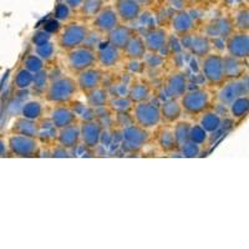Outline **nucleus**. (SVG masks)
<instances>
[{
  "instance_id": "f257e3e1",
  "label": "nucleus",
  "mask_w": 249,
  "mask_h": 249,
  "mask_svg": "<svg viewBox=\"0 0 249 249\" xmlns=\"http://www.w3.org/2000/svg\"><path fill=\"white\" fill-rule=\"evenodd\" d=\"M77 93H79V88L75 76L70 74H62L55 79H50L43 97L48 104L60 105V104H71L76 99Z\"/></svg>"
},
{
  "instance_id": "f03ea898",
  "label": "nucleus",
  "mask_w": 249,
  "mask_h": 249,
  "mask_svg": "<svg viewBox=\"0 0 249 249\" xmlns=\"http://www.w3.org/2000/svg\"><path fill=\"white\" fill-rule=\"evenodd\" d=\"M183 115L188 117H199L204 111L213 107L214 97L208 88H198L193 90H187L179 97Z\"/></svg>"
},
{
  "instance_id": "7ed1b4c3",
  "label": "nucleus",
  "mask_w": 249,
  "mask_h": 249,
  "mask_svg": "<svg viewBox=\"0 0 249 249\" xmlns=\"http://www.w3.org/2000/svg\"><path fill=\"white\" fill-rule=\"evenodd\" d=\"M95 65H97L96 50L88 44L64 51V66L72 76Z\"/></svg>"
},
{
  "instance_id": "20e7f679",
  "label": "nucleus",
  "mask_w": 249,
  "mask_h": 249,
  "mask_svg": "<svg viewBox=\"0 0 249 249\" xmlns=\"http://www.w3.org/2000/svg\"><path fill=\"white\" fill-rule=\"evenodd\" d=\"M89 35H90V28L85 23L71 20L60 29L56 34L55 44L60 50L68 51L82 44H86Z\"/></svg>"
},
{
  "instance_id": "39448f33",
  "label": "nucleus",
  "mask_w": 249,
  "mask_h": 249,
  "mask_svg": "<svg viewBox=\"0 0 249 249\" xmlns=\"http://www.w3.org/2000/svg\"><path fill=\"white\" fill-rule=\"evenodd\" d=\"M201 72L207 86L211 90H217L226 82L223 71V54L211 51L201 59Z\"/></svg>"
},
{
  "instance_id": "423d86ee",
  "label": "nucleus",
  "mask_w": 249,
  "mask_h": 249,
  "mask_svg": "<svg viewBox=\"0 0 249 249\" xmlns=\"http://www.w3.org/2000/svg\"><path fill=\"white\" fill-rule=\"evenodd\" d=\"M131 115L133 122L146 130H153L162 124L160 105L153 100L133 104Z\"/></svg>"
},
{
  "instance_id": "0eeeda50",
  "label": "nucleus",
  "mask_w": 249,
  "mask_h": 249,
  "mask_svg": "<svg viewBox=\"0 0 249 249\" xmlns=\"http://www.w3.org/2000/svg\"><path fill=\"white\" fill-rule=\"evenodd\" d=\"M150 130L132 124L121 130V147L126 153H139L151 141Z\"/></svg>"
},
{
  "instance_id": "6e6552de",
  "label": "nucleus",
  "mask_w": 249,
  "mask_h": 249,
  "mask_svg": "<svg viewBox=\"0 0 249 249\" xmlns=\"http://www.w3.org/2000/svg\"><path fill=\"white\" fill-rule=\"evenodd\" d=\"M9 153L19 159H37L41 156V142L34 137L12 133L8 139Z\"/></svg>"
},
{
  "instance_id": "1a4fd4ad",
  "label": "nucleus",
  "mask_w": 249,
  "mask_h": 249,
  "mask_svg": "<svg viewBox=\"0 0 249 249\" xmlns=\"http://www.w3.org/2000/svg\"><path fill=\"white\" fill-rule=\"evenodd\" d=\"M248 74H247L241 79L228 80L224 82L221 88L217 89V95L214 100L221 102L222 105L230 106L235 99L248 95Z\"/></svg>"
},
{
  "instance_id": "9d476101",
  "label": "nucleus",
  "mask_w": 249,
  "mask_h": 249,
  "mask_svg": "<svg viewBox=\"0 0 249 249\" xmlns=\"http://www.w3.org/2000/svg\"><path fill=\"white\" fill-rule=\"evenodd\" d=\"M79 127L81 143L91 151L99 147L104 135V124L97 117H93V119L81 120L79 122Z\"/></svg>"
},
{
  "instance_id": "9b49d317",
  "label": "nucleus",
  "mask_w": 249,
  "mask_h": 249,
  "mask_svg": "<svg viewBox=\"0 0 249 249\" xmlns=\"http://www.w3.org/2000/svg\"><path fill=\"white\" fill-rule=\"evenodd\" d=\"M79 92L84 93V96L88 95L91 91L96 90V89L104 86L105 81V70H102L100 66L95 65L86 70L81 71L80 74L75 76Z\"/></svg>"
},
{
  "instance_id": "f8f14e48",
  "label": "nucleus",
  "mask_w": 249,
  "mask_h": 249,
  "mask_svg": "<svg viewBox=\"0 0 249 249\" xmlns=\"http://www.w3.org/2000/svg\"><path fill=\"white\" fill-rule=\"evenodd\" d=\"M226 54L237 59H249V31L234 30L224 40Z\"/></svg>"
},
{
  "instance_id": "ddd939ff",
  "label": "nucleus",
  "mask_w": 249,
  "mask_h": 249,
  "mask_svg": "<svg viewBox=\"0 0 249 249\" xmlns=\"http://www.w3.org/2000/svg\"><path fill=\"white\" fill-rule=\"evenodd\" d=\"M120 24V19L117 17L113 6H104L92 19L90 20V26L96 34L105 37L112 29L116 28Z\"/></svg>"
},
{
  "instance_id": "4468645a",
  "label": "nucleus",
  "mask_w": 249,
  "mask_h": 249,
  "mask_svg": "<svg viewBox=\"0 0 249 249\" xmlns=\"http://www.w3.org/2000/svg\"><path fill=\"white\" fill-rule=\"evenodd\" d=\"M142 36L148 54H160L168 45L170 33L164 26H152L144 31Z\"/></svg>"
},
{
  "instance_id": "2eb2a0df",
  "label": "nucleus",
  "mask_w": 249,
  "mask_h": 249,
  "mask_svg": "<svg viewBox=\"0 0 249 249\" xmlns=\"http://www.w3.org/2000/svg\"><path fill=\"white\" fill-rule=\"evenodd\" d=\"M182 40V46L190 51L193 56H197L202 59L207 54L213 51V45L211 39L207 35L199 34V33H192L190 35H186L183 37H179Z\"/></svg>"
},
{
  "instance_id": "dca6fc26",
  "label": "nucleus",
  "mask_w": 249,
  "mask_h": 249,
  "mask_svg": "<svg viewBox=\"0 0 249 249\" xmlns=\"http://www.w3.org/2000/svg\"><path fill=\"white\" fill-rule=\"evenodd\" d=\"M95 50H96L97 66H100L102 70L107 71L115 69L122 60L121 50L111 45L106 40L100 43V45H97Z\"/></svg>"
},
{
  "instance_id": "f3484780",
  "label": "nucleus",
  "mask_w": 249,
  "mask_h": 249,
  "mask_svg": "<svg viewBox=\"0 0 249 249\" xmlns=\"http://www.w3.org/2000/svg\"><path fill=\"white\" fill-rule=\"evenodd\" d=\"M49 120L54 124L56 130L59 128L68 127L71 124H79L80 119L76 115L70 104H60V105H53L50 112H49Z\"/></svg>"
},
{
  "instance_id": "a211bd4d",
  "label": "nucleus",
  "mask_w": 249,
  "mask_h": 249,
  "mask_svg": "<svg viewBox=\"0 0 249 249\" xmlns=\"http://www.w3.org/2000/svg\"><path fill=\"white\" fill-rule=\"evenodd\" d=\"M163 90L171 99H179L188 90L186 74L181 70L170 71L163 79Z\"/></svg>"
},
{
  "instance_id": "6ab92c4d",
  "label": "nucleus",
  "mask_w": 249,
  "mask_h": 249,
  "mask_svg": "<svg viewBox=\"0 0 249 249\" xmlns=\"http://www.w3.org/2000/svg\"><path fill=\"white\" fill-rule=\"evenodd\" d=\"M113 9L119 17L120 23L127 24V25L136 23L142 17V12H143V6L136 3L135 0H116Z\"/></svg>"
},
{
  "instance_id": "aec40b11",
  "label": "nucleus",
  "mask_w": 249,
  "mask_h": 249,
  "mask_svg": "<svg viewBox=\"0 0 249 249\" xmlns=\"http://www.w3.org/2000/svg\"><path fill=\"white\" fill-rule=\"evenodd\" d=\"M196 25L197 24H196L192 15L184 9L176 10L175 14L171 18V28H172V31L176 34V36L178 37H183L186 35L195 33Z\"/></svg>"
},
{
  "instance_id": "412c9836",
  "label": "nucleus",
  "mask_w": 249,
  "mask_h": 249,
  "mask_svg": "<svg viewBox=\"0 0 249 249\" xmlns=\"http://www.w3.org/2000/svg\"><path fill=\"white\" fill-rule=\"evenodd\" d=\"M122 59L127 61H143L147 56V49L144 45L143 36L139 31H135V34L131 36L128 43L121 50Z\"/></svg>"
},
{
  "instance_id": "4be33fe9",
  "label": "nucleus",
  "mask_w": 249,
  "mask_h": 249,
  "mask_svg": "<svg viewBox=\"0 0 249 249\" xmlns=\"http://www.w3.org/2000/svg\"><path fill=\"white\" fill-rule=\"evenodd\" d=\"M156 130L155 141L157 147L164 153L178 152V146L176 143L175 136H173L172 124H159Z\"/></svg>"
},
{
  "instance_id": "5701e85b",
  "label": "nucleus",
  "mask_w": 249,
  "mask_h": 249,
  "mask_svg": "<svg viewBox=\"0 0 249 249\" xmlns=\"http://www.w3.org/2000/svg\"><path fill=\"white\" fill-rule=\"evenodd\" d=\"M153 95H155V90H153V86L150 81H147L146 79H142V77H137L136 80H133L132 84L130 85L127 91V95L126 96L133 102V104H137V102H143L148 101V100H152Z\"/></svg>"
},
{
  "instance_id": "b1692460",
  "label": "nucleus",
  "mask_w": 249,
  "mask_h": 249,
  "mask_svg": "<svg viewBox=\"0 0 249 249\" xmlns=\"http://www.w3.org/2000/svg\"><path fill=\"white\" fill-rule=\"evenodd\" d=\"M223 71L226 81L241 79L248 74V60L223 55Z\"/></svg>"
},
{
  "instance_id": "393cba45",
  "label": "nucleus",
  "mask_w": 249,
  "mask_h": 249,
  "mask_svg": "<svg viewBox=\"0 0 249 249\" xmlns=\"http://www.w3.org/2000/svg\"><path fill=\"white\" fill-rule=\"evenodd\" d=\"M55 142H57L59 144L68 148L69 151H72L76 147H79V144L81 143L79 124H71V126H68V127L64 128H59L56 131Z\"/></svg>"
},
{
  "instance_id": "a878e982",
  "label": "nucleus",
  "mask_w": 249,
  "mask_h": 249,
  "mask_svg": "<svg viewBox=\"0 0 249 249\" xmlns=\"http://www.w3.org/2000/svg\"><path fill=\"white\" fill-rule=\"evenodd\" d=\"M160 112H161L162 124H173L183 116L179 99H171V97L160 104Z\"/></svg>"
},
{
  "instance_id": "bb28decb",
  "label": "nucleus",
  "mask_w": 249,
  "mask_h": 249,
  "mask_svg": "<svg viewBox=\"0 0 249 249\" xmlns=\"http://www.w3.org/2000/svg\"><path fill=\"white\" fill-rule=\"evenodd\" d=\"M40 127H41L40 121L26 119V117L24 116H19L14 120V122H13L12 127H10V133L39 139Z\"/></svg>"
},
{
  "instance_id": "cd10ccee",
  "label": "nucleus",
  "mask_w": 249,
  "mask_h": 249,
  "mask_svg": "<svg viewBox=\"0 0 249 249\" xmlns=\"http://www.w3.org/2000/svg\"><path fill=\"white\" fill-rule=\"evenodd\" d=\"M135 28L127 25V24H122L120 23L119 25L115 29L108 33L105 36L106 41L113 45L115 48H117L119 50H122V49L126 46V44L128 43V40L131 39L133 34H135Z\"/></svg>"
},
{
  "instance_id": "c85d7f7f",
  "label": "nucleus",
  "mask_w": 249,
  "mask_h": 249,
  "mask_svg": "<svg viewBox=\"0 0 249 249\" xmlns=\"http://www.w3.org/2000/svg\"><path fill=\"white\" fill-rule=\"evenodd\" d=\"M198 124L206 131L207 133H215L221 130L223 126V119L218 112L210 108V110L204 111L199 116Z\"/></svg>"
},
{
  "instance_id": "c756f323",
  "label": "nucleus",
  "mask_w": 249,
  "mask_h": 249,
  "mask_svg": "<svg viewBox=\"0 0 249 249\" xmlns=\"http://www.w3.org/2000/svg\"><path fill=\"white\" fill-rule=\"evenodd\" d=\"M85 99L86 105L90 106L93 110H96V108H104L107 106L110 95H108V91L104 86H101V88L96 89V90L91 91L88 95H85Z\"/></svg>"
},
{
  "instance_id": "7c9ffc66",
  "label": "nucleus",
  "mask_w": 249,
  "mask_h": 249,
  "mask_svg": "<svg viewBox=\"0 0 249 249\" xmlns=\"http://www.w3.org/2000/svg\"><path fill=\"white\" fill-rule=\"evenodd\" d=\"M228 107H230V115L233 121H242L248 116L249 96L244 95V96L238 97Z\"/></svg>"
},
{
  "instance_id": "2f4dec72",
  "label": "nucleus",
  "mask_w": 249,
  "mask_h": 249,
  "mask_svg": "<svg viewBox=\"0 0 249 249\" xmlns=\"http://www.w3.org/2000/svg\"><path fill=\"white\" fill-rule=\"evenodd\" d=\"M45 115V108L44 105L37 100H29L25 101L21 106V116L26 117V119L36 120L40 121Z\"/></svg>"
},
{
  "instance_id": "473e14b6",
  "label": "nucleus",
  "mask_w": 249,
  "mask_h": 249,
  "mask_svg": "<svg viewBox=\"0 0 249 249\" xmlns=\"http://www.w3.org/2000/svg\"><path fill=\"white\" fill-rule=\"evenodd\" d=\"M104 6H105V0H82L77 13L82 20H91Z\"/></svg>"
},
{
  "instance_id": "72a5a7b5",
  "label": "nucleus",
  "mask_w": 249,
  "mask_h": 249,
  "mask_svg": "<svg viewBox=\"0 0 249 249\" xmlns=\"http://www.w3.org/2000/svg\"><path fill=\"white\" fill-rule=\"evenodd\" d=\"M231 19L234 30L249 31V9L247 5H242L241 8L237 9Z\"/></svg>"
},
{
  "instance_id": "f704fd0d",
  "label": "nucleus",
  "mask_w": 249,
  "mask_h": 249,
  "mask_svg": "<svg viewBox=\"0 0 249 249\" xmlns=\"http://www.w3.org/2000/svg\"><path fill=\"white\" fill-rule=\"evenodd\" d=\"M49 81H50V77H49V71L45 69L35 72L34 76H33V84H31L30 89H33V91L35 92V95L37 96H43L44 92H45L46 88L49 85Z\"/></svg>"
},
{
  "instance_id": "c9c22d12",
  "label": "nucleus",
  "mask_w": 249,
  "mask_h": 249,
  "mask_svg": "<svg viewBox=\"0 0 249 249\" xmlns=\"http://www.w3.org/2000/svg\"><path fill=\"white\" fill-rule=\"evenodd\" d=\"M191 122L186 121V120H178L177 122L172 124L173 130V136H175L176 143L177 146H181L186 141H188V135H190V128H191Z\"/></svg>"
},
{
  "instance_id": "e433bc0d",
  "label": "nucleus",
  "mask_w": 249,
  "mask_h": 249,
  "mask_svg": "<svg viewBox=\"0 0 249 249\" xmlns=\"http://www.w3.org/2000/svg\"><path fill=\"white\" fill-rule=\"evenodd\" d=\"M133 102L127 96H115L108 99L107 107L112 113L115 112H131Z\"/></svg>"
},
{
  "instance_id": "4c0bfd02",
  "label": "nucleus",
  "mask_w": 249,
  "mask_h": 249,
  "mask_svg": "<svg viewBox=\"0 0 249 249\" xmlns=\"http://www.w3.org/2000/svg\"><path fill=\"white\" fill-rule=\"evenodd\" d=\"M56 44H55V41H49V43L46 44H43V45H39V46H33V53H35V54L37 55V56L40 57V59L43 60L45 64H48V62L53 61L55 57V55H56Z\"/></svg>"
},
{
  "instance_id": "58836bf2",
  "label": "nucleus",
  "mask_w": 249,
  "mask_h": 249,
  "mask_svg": "<svg viewBox=\"0 0 249 249\" xmlns=\"http://www.w3.org/2000/svg\"><path fill=\"white\" fill-rule=\"evenodd\" d=\"M33 76H34L33 72H30V71L21 66L14 75V81H13L14 88L17 90H28V89H30L31 84H33Z\"/></svg>"
},
{
  "instance_id": "ea45409f",
  "label": "nucleus",
  "mask_w": 249,
  "mask_h": 249,
  "mask_svg": "<svg viewBox=\"0 0 249 249\" xmlns=\"http://www.w3.org/2000/svg\"><path fill=\"white\" fill-rule=\"evenodd\" d=\"M21 66L26 70H29L30 72L35 74L37 71L43 70V69L46 68V64L40 59L35 53H28L25 56L23 57V61H21Z\"/></svg>"
},
{
  "instance_id": "a19ab883",
  "label": "nucleus",
  "mask_w": 249,
  "mask_h": 249,
  "mask_svg": "<svg viewBox=\"0 0 249 249\" xmlns=\"http://www.w3.org/2000/svg\"><path fill=\"white\" fill-rule=\"evenodd\" d=\"M208 137H210V133H207L198 124H191L190 135H188V140H190V141H192L193 143L198 144V146L203 147L204 144L208 142Z\"/></svg>"
},
{
  "instance_id": "79ce46f5",
  "label": "nucleus",
  "mask_w": 249,
  "mask_h": 249,
  "mask_svg": "<svg viewBox=\"0 0 249 249\" xmlns=\"http://www.w3.org/2000/svg\"><path fill=\"white\" fill-rule=\"evenodd\" d=\"M74 13L75 12L72 9H70V6L66 5L64 1H61V3L57 4L56 9H55V19L61 24H66L72 20V14Z\"/></svg>"
},
{
  "instance_id": "37998d69",
  "label": "nucleus",
  "mask_w": 249,
  "mask_h": 249,
  "mask_svg": "<svg viewBox=\"0 0 249 249\" xmlns=\"http://www.w3.org/2000/svg\"><path fill=\"white\" fill-rule=\"evenodd\" d=\"M202 147L198 146V144L193 143L192 141H186L184 143H182L178 147V152L181 153L183 157H187V159H195V157H198L201 155Z\"/></svg>"
},
{
  "instance_id": "c03bdc74",
  "label": "nucleus",
  "mask_w": 249,
  "mask_h": 249,
  "mask_svg": "<svg viewBox=\"0 0 249 249\" xmlns=\"http://www.w3.org/2000/svg\"><path fill=\"white\" fill-rule=\"evenodd\" d=\"M53 36H54V35L50 34L49 31L45 30V29H39V30L35 31L34 34H33V36H31V45H43V44L51 41V40H53Z\"/></svg>"
},
{
  "instance_id": "a18cd8bd",
  "label": "nucleus",
  "mask_w": 249,
  "mask_h": 249,
  "mask_svg": "<svg viewBox=\"0 0 249 249\" xmlns=\"http://www.w3.org/2000/svg\"><path fill=\"white\" fill-rule=\"evenodd\" d=\"M113 124L122 130L135 122H133L131 112H115L113 113Z\"/></svg>"
},
{
  "instance_id": "49530a36",
  "label": "nucleus",
  "mask_w": 249,
  "mask_h": 249,
  "mask_svg": "<svg viewBox=\"0 0 249 249\" xmlns=\"http://www.w3.org/2000/svg\"><path fill=\"white\" fill-rule=\"evenodd\" d=\"M51 157H59V159H68L71 157V151H69L68 148H65L64 146L59 144L57 142H55L51 147Z\"/></svg>"
},
{
  "instance_id": "de8ad7c7",
  "label": "nucleus",
  "mask_w": 249,
  "mask_h": 249,
  "mask_svg": "<svg viewBox=\"0 0 249 249\" xmlns=\"http://www.w3.org/2000/svg\"><path fill=\"white\" fill-rule=\"evenodd\" d=\"M61 28H62L61 23H60V21H57L56 19L49 20L48 23L45 24V26H44V29H45L46 31H49V33L53 35H56Z\"/></svg>"
},
{
  "instance_id": "09e8293b",
  "label": "nucleus",
  "mask_w": 249,
  "mask_h": 249,
  "mask_svg": "<svg viewBox=\"0 0 249 249\" xmlns=\"http://www.w3.org/2000/svg\"><path fill=\"white\" fill-rule=\"evenodd\" d=\"M62 1H64L66 5L70 6V9H72L74 12H77L82 4V0H62Z\"/></svg>"
},
{
  "instance_id": "8fccbe9b",
  "label": "nucleus",
  "mask_w": 249,
  "mask_h": 249,
  "mask_svg": "<svg viewBox=\"0 0 249 249\" xmlns=\"http://www.w3.org/2000/svg\"><path fill=\"white\" fill-rule=\"evenodd\" d=\"M167 4L170 6H172L176 10H179V9H183V5L186 4V0H166Z\"/></svg>"
},
{
  "instance_id": "3c124183",
  "label": "nucleus",
  "mask_w": 249,
  "mask_h": 249,
  "mask_svg": "<svg viewBox=\"0 0 249 249\" xmlns=\"http://www.w3.org/2000/svg\"><path fill=\"white\" fill-rule=\"evenodd\" d=\"M9 155V148H8V141L3 140L0 137V157H5Z\"/></svg>"
},
{
  "instance_id": "603ef678",
  "label": "nucleus",
  "mask_w": 249,
  "mask_h": 249,
  "mask_svg": "<svg viewBox=\"0 0 249 249\" xmlns=\"http://www.w3.org/2000/svg\"><path fill=\"white\" fill-rule=\"evenodd\" d=\"M135 1H136V3H139V4H141L142 6H144V5H148V4L152 3L153 0H135Z\"/></svg>"
}]
</instances>
